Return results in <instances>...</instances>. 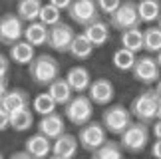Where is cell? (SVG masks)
Returning a JSON list of instances; mask_svg holds the SVG:
<instances>
[{"mask_svg":"<svg viewBox=\"0 0 161 159\" xmlns=\"http://www.w3.org/2000/svg\"><path fill=\"white\" fill-rule=\"evenodd\" d=\"M28 74L36 85H48L60 76V62L50 54L34 56V60L28 64Z\"/></svg>","mask_w":161,"mask_h":159,"instance_id":"cell-1","label":"cell"},{"mask_svg":"<svg viewBox=\"0 0 161 159\" xmlns=\"http://www.w3.org/2000/svg\"><path fill=\"white\" fill-rule=\"evenodd\" d=\"M149 143V127L143 121H137V123H129L123 133L119 135V145L123 151H129V153H139L143 151Z\"/></svg>","mask_w":161,"mask_h":159,"instance_id":"cell-2","label":"cell"},{"mask_svg":"<svg viewBox=\"0 0 161 159\" xmlns=\"http://www.w3.org/2000/svg\"><path fill=\"white\" fill-rule=\"evenodd\" d=\"M157 109H159V97L155 90H145L135 97L129 106L133 118H137L143 123H151L153 119H157Z\"/></svg>","mask_w":161,"mask_h":159,"instance_id":"cell-3","label":"cell"},{"mask_svg":"<svg viewBox=\"0 0 161 159\" xmlns=\"http://www.w3.org/2000/svg\"><path fill=\"white\" fill-rule=\"evenodd\" d=\"M139 24H141V18L137 12V4L133 0H121V4L109 14V26H114L119 32L127 28H135Z\"/></svg>","mask_w":161,"mask_h":159,"instance_id":"cell-4","label":"cell"},{"mask_svg":"<svg viewBox=\"0 0 161 159\" xmlns=\"http://www.w3.org/2000/svg\"><path fill=\"white\" fill-rule=\"evenodd\" d=\"M66 118L70 123L74 125H84L92 121V115H94V101L90 100V96H72V100L66 103Z\"/></svg>","mask_w":161,"mask_h":159,"instance_id":"cell-5","label":"cell"},{"mask_svg":"<svg viewBox=\"0 0 161 159\" xmlns=\"http://www.w3.org/2000/svg\"><path fill=\"white\" fill-rule=\"evenodd\" d=\"M131 112L125 106H111L102 113V125L106 127V131L114 133V135H121L123 129L131 123Z\"/></svg>","mask_w":161,"mask_h":159,"instance_id":"cell-6","label":"cell"},{"mask_svg":"<svg viewBox=\"0 0 161 159\" xmlns=\"http://www.w3.org/2000/svg\"><path fill=\"white\" fill-rule=\"evenodd\" d=\"M78 141L86 151H94L106 141V127L97 121H88V123L80 125V133H78Z\"/></svg>","mask_w":161,"mask_h":159,"instance_id":"cell-7","label":"cell"},{"mask_svg":"<svg viewBox=\"0 0 161 159\" xmlns=\"http://www.w3.org/2000/svg\"><path fill=\"white\" fill-rule=\"evenodd\" d=\"M131 72H133V78L137 80L139 84H145V85L155 84L161 78V68H159L157 60L151 58V56L137 58L135 64H133V68H131Z\"/></svg>","mask_w":161,"mask_h":159,"instance_id":"cell-8","label":"cell"},{"mask_svg":"<svg viewBox=\"0 0 161 159\" xmlns=\"http://www.w3.org/2000/svg\"><path fill=\"white\" fill-rule=\"evenodd\" d=\"M24 36V20L18 14H4L0 18V44L12 46Z\"/></svg>","mask_w":161,"mask_h":159,"instance_id":"cell-9","label":"cell"},{"mask_svg":"<svg viewBox=\"0 0 161 159\" xmlns=\"http://www.w3.org/2000/svg\"><path fill=\"white\" fill-rule=\"evenodd\" d=\"M72 38H74V28L66 22H58V24H54V26H50L46 44L56 52L66 54L70 44H72Z\"/></svg>","mask_w":161,"mask_h":159,"instance_id":"cell-10","label":"cell"},{"mask_svg":"<svg viewBox=\"0 0 161 159\" xmlns=\"http://www.w3.org/2000/svg\"><path fill=\"white\" fill-rule=\"evenodd\" d=\"M97 4L96 0H72L70 8H68V14H70V18L76 24H80V26H86V24L94 22L97 16Z\"/></svg>","mask_w":161,"mask_h":159,"instance_id":"cell-11","label":"cell"},{"mask_svg":"<svg viewBox=\"0 0 161 159\" xmlns=\"http://www.w3.org/2000/svg\"><path fill=\"white\" fill-rule=\"evenodd\" d=\"M90 100L96 103V106H109L111 101H114V97H115V88H114V84L109 82V80L106 78H97L94 80V82L90 84Z\"/></svg>","mask_w":161,"mask_h":159,"instance_id":"cell-12","label":"cell"},{"mask_svg":"<svg viewBox=\"0 0 161 159\" xmlns=\"http://www.w3.org/2000/svg\"><path fill=\"white\" fill-rule=\"evenodd\" d=\"M52 155L58 157V159H70L78 153V147H80V141L78 137H74L72 133H60L56 139H52Z\"/></svg>","mask_w":161,"mask_h":159,"instance_id":"cell-13","label":"cell"},{"mask_svg":"<svg viewBox=\"0 0 161 159\" xmlns=\"http://www.w3.org/2000/svg\"><path fill=\"white\" fill-rule=\"evenodd\" d=\"M84 34H86V38L94 44V48H100L103 44H108L111 32H109V24L108 22L96 18L94 22H90V24H86V26H84Z\"/></svg>","mask_w":161,"mask_h":159,"instance_id":"cell-14","label":"cell"},{"mask_svg":"<svg viewBox=\"0 0 161 159\" xmlns=\"http://www.w3.org/2000/svg\"><path fill=\"white\" fill-rule=\"evenodd\" d=\"M38 131L44 133L46 137L50 139H56L60 135V133L66 131V123H64V118H62L60 113H48V115H42V119L38 121Z\"/></svg>","mask_w":161,"mask_h":159,"instance_id":"cell-15","label":"cell"},{"mask_svg":"<svg viewBox=\"0 0 161 159\" xmlns=\"http://www.w3.org/2000/svg\"><path fill=\"white\" fill-rule=\"evenodd\" d=\"M66 82L70 84V88L76 91V94H84V91L90 88V84H92L90 70L84 68V66H74V68L68 70Z\"/></svg>","mask_w":161,"mask_h":159,"instance_id":"cell-16","label":"cell"},{"mask_svg":"<svg viewBox=\"0 0 161 159\" xmlns=\"http://www.w3.org/2000/svg\"><path fill=\"white\" fill-rule=\"evenodd\" d=\"M52 139L50 137H46L44 133H34V135H30L28 139H26V151L32 157H36V159H42V157H46V155H50L52 153Z\"/></svg>","mask_w":161,"mask_h":159,"instance_id":"cell-17","label":"cell"},{"mask_svg":"<svg viewBox=\"0 0 161 159\" xmlns=\"http://www.w3.org/2000/svg\"><path fill=\"white\" fill-rule=\"evenodd\" d=\"M8 113L12 112H18L22 107H28L30 106V96L26 90H6V94L2 97V103H0Z\"/></svg>","mask_w":161,"mask_h":159,"instance_id":"cell-18","label":"cell"},{"mask_svg":"<svg viewBox=\"0 0 161 159\" xmlns=\"http://www.w3.org/2000/svg\"><path fill=\"white\" fill-rule=\"evenodd\" d=\"M48 32H50V28H48L44 22L32 20V22H28L26 28H24V40L30 42L34 48L36 46H44L48 42Z\"/></svg>","mask_w":161,"mask_h":159,"instance_id":"cell-19","label":"cell"},{"mask_svg":"<svg viewBox=\"0 0 161 159\" xmlns=\"http://www.w3.org/2000/svg\"><path fill=\"white\" fill-rule=\"evenodd\" d=\"M48 94L54 97V101L58 103V106H66V103L72 100L74 90L70 88V84L66 82V78L58 76L56 80H52V82L48 84Z\"/></svg>","mask_w":161,"mask_h":159,"instance_id":"cell-20","label":"cell"},{"mask_svg":"<svg viewBox=\"0 0 161 159\" xmlns=\"http://www.w3.org/2000/svg\"><path fill=\"white\" fill-rule=\"evenodd\" d=\"M68 54L74 60H88L94 54V44L86 38V34H74L72 44L68 48Z\"/></svg>","mask_w":161,"mask_h":159,"instance_id":"cell-21","label":"cell"},{"mask_svg":"<svg viewBox=\"0 0 161 159\" xmlns=\"http://www.w3.org/2000/svg\"><path fill=\"white\" fill-rule=\"evenodd\" d=\"M34 46L30 44V42H26V40H18V42H14V44L10 46V60L12 62H16L18 66H28L30 62L34 60Z\"/></svg>","mask_w":161,"mask_h":159,"instance_id":"cell-22","label":"cell"},{"mask_svg":"<svg viewBox=\"0 0 161 159\" xmlns=\"http://www.w3.org/2000/svg\"><path fill=\"white\" fill-rule=\"evenodd\" d=\"M32 123H34V113H32V109H30V106L10 113V127L14 131H18V133L30 129Z\"/></svg>","mask_w":161,"mask_h":159,"instance_id":"cell-23","label":"cell"},{"mask_svg":"<svg viewBox=\"0 0 161 159\" xmlns=\"http://www.w3.org/2000/svg\"><path fill=\"white\" fill-rule=\"evenodd\" d=\"M119 40H121L123 48H129V50H133L135 54H137L139 50H143V32L139 30V26L123 30Z\"/></svg>","mask_w":161,"mask_h":159,"instance_id":"cell-24","label":"cell"},{"mask_svg":"<svg viewBox=\"0 0 161 159\" xmlns=\"http://www.w3.org/2000/svg\"><path fill=\"white\" fill-rule=\"evenodd\" d=\"M135 60H137V56H135L133 50H129V48H119V50L114 52V56H111V62H114V66L119 72H129L133 68Z\"/></svg>","mask_w":161,"mask_h":159,"instance_id":"cell-25","label":"cell"},{"mask_svg":"<svg viewBox=\"0 0 161 159\" xmlns=\"http://www.w3.org/2000/svg\"><path fill=\"white\" fill-rule=\"evenodd\" d=\"M40 8H42V0H20L18 8H16V14L24 22H32V20H38Z\"/></svg>","mask_w":161,"mask_h":159,"instance_id":"cell-26","label":"cell"},{"mask_svg":"<svg viewBox=\"0 0 161 159\" xmlns=\"http://www.w3.org/2000/svg\"><path fill=\"white\" fill-rule=\"evenodd\" d=\"M137 12H139L141 22H155L161 14L159 0H139Z\"/></svg>","mask_w":161,"mask_h":159,"instance_id":"cell-27","label":"cell"},{"mask_svg":"<svg viewBox=\"0 0 161 159\" xmlns=\"http://www.w3.org/2000/svg\"><path fill=\"white\" fill-rule=\"evenodd\" d=\"M56 107H58V103L54 101V97L48 94V91L38 94L34 97V101H32V112L38 113V115H48V113L56 112Z\"/></svg>","mask_w":161,"mask_h":159,"instance_id":"cell-28","label":"cell"},{"mask_svg":"<svg viewBox=\"0 0 161 159\" xmlns=\"http://www.w3.org/2000/svg\"><path fill=\"white\" fill-rule=\"evenodd\" d=\"M92 155H94L96 159H119L123 155V149H121V145L119 143H115V141H103L97 149L92 151Z\"/></svg>","mask_w":161,"mask_h":159,"instance_id":"cell-29","label":"cell"},{"mask_svg":"<svg viewBox=\"0 0 161 159\" xmlns=\"http://www.w3.org/2000/svg\"><path fill=\"white\" fill-rule=\"evenodd\" d=\"M143 50L157 54L161 50V28L159 26H151L143 32Z\"/></svg>","mask_w":161,"mask_h":159,"instance_id":"cell-30","label":"cell"},{"mask_svg":"<svg viewBox=\"0 0 161 159\" xmlns=\"http://www.w3.org/2000/svg\"><path fill=\"white\" fill-rule=\"evenodd\" d=\"M38 20L40 22H44L48 28L54 26V24H58L62 22V10L60 8H56L54 4H42V8H40V14H38Z\"/></svg>","mask_w":161,"mask_h":159,"instance_id":"cell-31","label":"cell"},{"mask_svg":"<svg viewBox=\"0 0 161 159\" xmlns=\"http://www.w3.org/2000/svg\"><path fill=\"white\" fill-rule=\"evenodd\" d=\"M96 4H97V10L102 12V14H111L117 6L121 4V0H96Z\"/></svg>","mask_w":161,"mask_h":159,"instance_id":"cell-32","label":"cell"},{"mask_svg":"<svg viewBox=\"0 0 161 159\" xmlns=\"http://www.w3.org/2000/svg\"><path fill=\"white\" fill-rule=\"evenodd\" d=\"M10 127V113L0 106V131H6Z\"/></svg>","mask_w":161,"mask_h":159,"instance_id":"cell-33","label":"cell"},{"mask_svg":"<svg viewBox=\"0 0 161 159\" xmlns=\"http://www.w3.org/2000/svg\"><path fill=\"white\" fill-rule=\"evenodd\" d=\"M8 70H10V60H8V56L0 54V78H6Z\"/></svg>","mask_w":161,"mask_h":159,"instance_id":"cell-34","label":"cell"},{"mask_svg":"<svg viewBox=\"0 0 161 159\" xmlns=\"http://www.w3.org/2000/svg\"><path fill=\"white\" fill-rule=\"evenodd\" d=\"M50 4H54L56 8H60V10H68L70 4H72V0H50Z\"/></svg>","mask_w":161,"mask_h":159,"instance_id":"cell-35","label":"cell"},{"mask_svg":"<svg viewBox=\"0 0 161 159\" xmlns=\"http://www.w3.org/2000/svg\"><path fill=\"white\" fill-rule=\"evenodd\" d=\"M151 131H153V135H155L157 139H161V118L153 119V127H151Z\"/></svg>","mask_w":161,"mask_h":159,"instance_id":"cell-36","label":"cell"},{"mask_svg":"<svg viewBox=\"0 0 161 159\" xmlns=\"http://www.w3.org/2000/svg\"><path fill=\"white\" fill-rule=\"evenodd\" d=\"M10 157H12V159H34L26 149H24V151H14V153H12Z\"/></svg>","mask_w":161,"mask_h":159,"instance_id":"cell-37","label":"cell"},{"mask_svg":"<svg viewBox=\"0 0 161 159\" xmlns=\"http://www.w3.org/2000/svg\"><path fill=\"white\" fill-rule=\"evenodd\" d=\"M151 155H153V157H159V159H161V139H157V141L151 145Z\"/></svg>","mask_w":161,"mask_h":159,"instance_id":"cell-38","label":"cell"},{"mask_svg":"<svg viewBox=\"0 0 161 159\" xmlns=\"http://www.w3.org/2000/svg\"><path fill=\"white\" fill-rule=\"evenodd\" d=\"M6 90H8V82H6V78H0V103H2V97L6 94Z\"/></svg>","mask_w":161,"mask_h":159,"instance_id":"cell-39","label":"cell"},{"mask_svg":"<svg viewBox=\"0 0 161 159\" xmlns=\"http://www.w3.org/2000/svg\"><path fill=\"white\" fill-rule=\"evenodd\" d=\"M155 60H157V64H159V68H161V50L157 52V58H155Z\"/></svg>","mask_w":161,"mask_h":159,"instance_id":"cell-40","label":"cell"},{"mask_svg":"<svg viewBox=\"0 0 161 159\" xmlns=\"http://www.w3.org/2000/svg\"><path fill=\"white\" fill-rule=\"evenodd\" d=\"M157 26L161 28V14H159V18H157Z\"/></svg>","mask_w":161,"mask_h":159,"instance_id":"cell-41","label":"cell"},{"mask_svg":"<svg viewBox=\"0 0 161 159\" xmlns=\"http://www.w3.org/2000/svg\"><path fill=\"white\" fill-rule=\"evenodd\" d=\"M0 159H2V153H0Z\"/></svg>","mask_w":161,"mask_h":159,"instance_id":"cell-42","label":"cell"}]
</instances>
